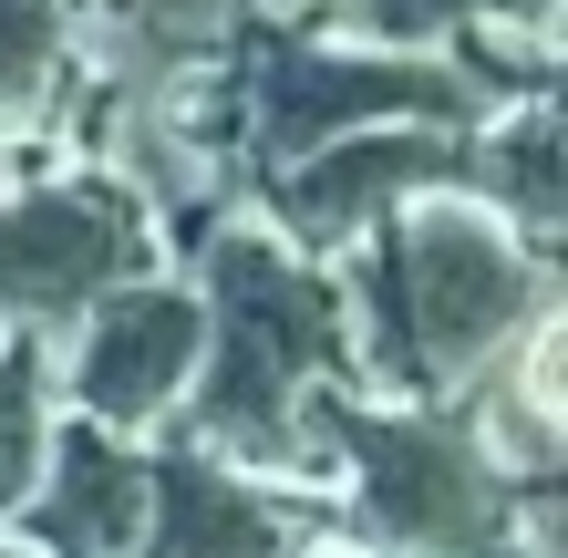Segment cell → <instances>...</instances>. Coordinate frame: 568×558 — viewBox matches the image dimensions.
Masks as SVG:
<instances>
[{
	"mask_svg": "<svg viewBox=\"0 0 568 558\" xmlns=\"http://www.w3.org/2000/svg\"><path fill=\"white\" fill-rule=\"evenodd\" d=\"M548 270L496 227L465 186L414 196L404 217H383L373 239H352V352L362 383H383V404H465L496 352L538 321Z\"/></svg>",
	"mask_w": 568,
	"mask_h": 558,
	"instance_id": "1",
	"label": "cell"
},
{
	"mask_svg": "<svg viewBox=\"0 0 568 558\" xmlns=\"http://www.w3.org/2000/svg\"><path fill=\"white\" fill-rule=\"evenodd\" d=\"M207 352L186 383V445L217 466H300L321 383H362L352 301L321 258H300L280 227H207Z\"/></svg>",
	"mask_w": 568,
	"mask_h": 558,
	"instance_id": "2",
	"label": "cell"
},
{
	"mask_svg": "<svg viewBox=\"0 0 568 558\" xmlns=\"http://www.w3.org/2000/svg\"><path fill=\"white\" fill-rule=\"evenodd\" d=\"M300 435L311 455H342L373 558H517V476L465 404H373L362 383H321Z\"/></svg>",
	"mask_w": 568,
	"mask_h": 558,
	"instance_id": "3",
	"label": "cell"
},
{
	"mask_svg": "<svg viewBox=\"0 0 568 558\" xmlns=\"http://www.w3.org/2000/svg\"><path fill=\"white\" fill-rule=\"evenodd\" d=\"M227 73H239V145L258 176L300 166L331 135L362 124H486L496 93L455 52H393V42H321L300 21H227Z\"/></svg>",
	"mask_w": 568,
	"mask_h": 558,
	"instance_id": "4",
	"label": "cell"
},
{
	"mask_svg": "<svg viewBox=\"0 0 568 558\" xmlns=\"http://www.w3.org/2000/svg\"><path fill=\"white\" fill-rule=\"evenodd\" d=\"M124 280H155V207L135 176L52 166L42 186H0V332L52 342Z\"/></svg>",
	"mask_w": 568,
	"mask_h": 558,
	"instance_id": "5",
	"label": "cell"
},
{
	"mask_svg": "<svg viewBox=\"0 0 568 558\" xmlns=\"http://www.w3.org/2000/svg\"><path fill=\"white\" fill-rule=\"evenodd\" d=\"M465 135H476V124H362V135H331V145L300 155V166L270 176V227L300 258L352 248V239H373L383 217H404L414 196L465 186Z\"/></svg>",
	"mask_w": 568,
	"mask_h": 558,
	"instance_id": "6",
	"label": "cell"
},
{
	"mask_svg": "<svg viewBox=\"0 0 568 558\" xmlns=\"http://www.w3.org/2000/svg\"><path fill=\"white\" fill-rule=\"evenodd\" d=\"M196 352H207V301L196 290H176V280L104 290L73 342V414L114 424V435H145V424H165L186 404Z\"/></svg>",
	"mask_w": 568,
	"mask_h": 558,
	"instance_id": "7",
	"label": "cell"
},
{
	"mask_svg": "<svg viewBox=\"0 0 568 558\" xmlns=\"http://www.w3.org/2000/svg\"><path fill=\"white\" fill-rule=\"evenodd\" d=\"M145 517H155V455L124 445L114 424L62 414L52 424V466L31 486L21 528L42 558H145Z\"/></svg>",
	"mask_w": 568,
	"mask_h": 558,
	"instance_id": "8",
	"label": "cell"
},
{
	"mask_svg": "<svg viewBox=\"0 0 568 558\" xmlns=\"http://www.w3.org/2000/svg\"><path fill=\"white\" fill-rule=\"evenodd\" d=\"M465 196L507 227V239L568 280V124L548 104H496L476 135H465Z\"/></svg>",
	"mask_w": 568,
	"mask_h": 558,
	"instance_id": "9",
	"label": "cell"
},
{
	"mask_svg": "<svg viewBox=\"0 0 568 558\" xmlns=\"http://www.w3.org/2000/svg\"><path fill=\"white\" fill-rule=\"evenodd\" d=\"M145 558H300L280 507L258 497L239 466L196 455L186 435L155 445V517H145Z\"/></svg>",
	"mask_w": 568,
	"mask_h": 558,
	"instance_id": "10",
	"label": "cell"
},
{
	"mask_svg": "<svg viewBox=\"0 0 568 558\" xmlns=\"http://www.w3.org/2000/svg\"><path fill=\"white\" fill-rule=\"evenodd\" d=\"M83 73V0H0V124H42Z\"/></svg>",
	"mask_w": 568,
	"mask_h": 558,
	"instance_id": "11",
	"label": "cell"
},
{
	"mask_svg": "<svg viewBox=\"0 0 568 558\" xmlns=\"http://www.w3.org/2000/svg\"><path fill=\"white\" fill-rule=\"evenodd\" d=\"M42 466H52V342L0 332V517L31 507Z\"/></svg>",
	"mask_w": 568,
	"mask_h": 558,
	"instance_id": "12",
	"label": "cell"
},
{
	"mask_svg": "<svg viewBox=\"0 0 568 558\" xmlns=\"http://www.w3.org/2000/svg\"><path fill=\"white\" fill-rule=\"evenodd\" d=\"M342 11L373 31V42H393V52H424V42H455L465 21H517V31H538L558 0H342Z\"/></svg>",
	"mask_w": 568,
	"mask_h": 558,
	"instance_id": "13",
	"label": "cell"
},
{
	"mask_svg": "<svg viewBox=\"0 0 568 558\" xmlns=\"http://www.w3.org/2000/svg\"><path fill=\"white\" fill-rule=\"evenodd\" d=\"M507 393H517V404H527V414L548 424L558 445H568V301H558V311H538V321H527V332H517Z\"/></svg>",
	"mask_w": 568,
	"mask_h": 558,
	"instance_id": "14",
	"label": "cell"
},
{
	"mask_svg": "<svg viewBox=\"0 0 568 558\" xmlns=\"http://www.w3.org/2000/svg\"><path fill=\"white\" fill-rule=\"evenodd\" d=\"M517 558H568V455L517 486Z\"/></svg>",
	"mask_w": 568,
	"mask_h": 558,
	"instance_id": "15",
	"label": "cell"
},
{
	"mask_svg": "<svg viewBox=\"0 0 568 558\" xmlns=\"http://www.w3.org/2000/svg\"><path fill=\"white\" fill-rule=\"evenodd\" d=\"M0 558H42V548H11V538H0Z\"/></svg>",
	"mask_w": 568,
	"mask_h": 558,
	"instance_id": "16",
	"label": "cell"
},
{
	"mask_svg": "<svg viewBox=\"0 0 568 558\" xmlns=\"http://www.w3.org/2000/svg\"><path fill=\"white\" fill-rule=\"evenodd\" d=\"M0 186H11V145H0Z\"/></svg>",
	"mask_w": 568,
	"mask_h": 558,
	"instance_id": "17",
	"label": "cell"
},
{
	"mask_svg": "<svg viewBox=\"0 0 568 558\" xmlns=\"http://www.w3.org/2000/svg\"><path fill=\"white\" fill-rule=\"evenodd\" d=\"M258 11H290V0H258Z\"/></svg>",
	"mask_w": 568,
	"mask_h": 558,
	"instance_id": "18",
	"label": "cell"
}]
</instances>
